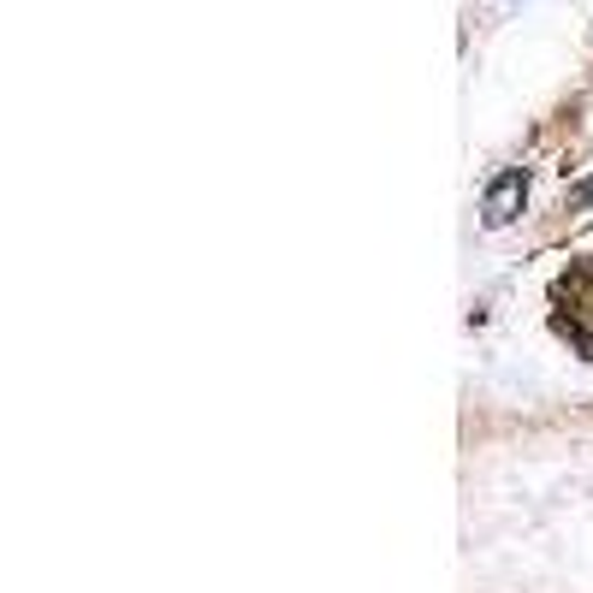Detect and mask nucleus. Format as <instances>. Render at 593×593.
Masks as SVG:
<instances>
[{"instance_id": "2", "label": "nucleus", "mask_w": 593, "mask_h": 593, "mask_svg": "<svg viewBox=\"0 0 593 593\" xmlns=\"http://www.w3.org/2000/svg\"><path fill=\"white\" fill-rule=\"evenodd\" d=\"M575 202H593V179H587L582 190H575Z\"/></svg>"}, {"instance_id": "1", "label": "nucleus", "mask_w": 593, "mask_h": 593, "mask_svg": "<svg viewBox=\"0 0 593 593\" xmlns=\"http://www.w3.org/2000/svg\"><path fill=\"white\" fill-rule=\"evenodd\" d=\"M522 202H529V167H511V172H499L493 184H486V202H481V220L493 225H511L522 214Z\"/></svg>"}]
</instances>
